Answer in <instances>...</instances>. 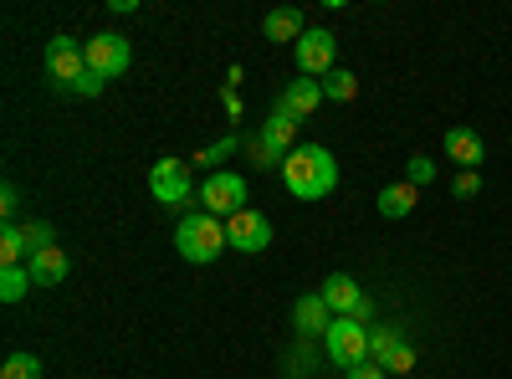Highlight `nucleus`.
I'll return each instance as SVG.
<instances>
[{
  "mask_svg": "<svg viewBox=\"0 0 512 379\" xmlns=\"http://www.w3.org/2000/svg\"><path fill=\"white\" fill-rule=\"evenodd\" d=\"M149 190L159 205H190L195 200V180L185 170V159H159L149 170Z\"/></svg>",
  "mask_w": 512,
  "mask_h": 379,
  "instance_id": "obj_7",
  "label": "nucleus"
},
{
  "mask_svg": "<svg viewBox=\"0 0 512 379\" xmlns=\"http://www.w3.org/2000/svg\"><path fill=\"white\" fill-rule=\"evenodd\" d=\"M262 149L277 154V159H287V154L297 149V118H287V113L272 108V118L262 123Z\"/></svg>",
  "mask_w": 512,
  "mask_h": 379,
  "instance_id": "obj_14",
  "label": "nucleus"
},
{
  "mask_svg": "<svg viewBox=\"0 0 512 379\" xmlns=\"http://www.w3.org/2000/svg\"><path fill=\"white\" fill-rule=\"evenodd\" d=\"M292 57H297V72H303V77L323 82V77L338 67V36H333V31H323V26H308V31H303V41L292 47Z\"/></svg>",
  "mask_w": 512,
  "mask_h": 379,
  "instance_id": "obj_4",
  "label": "nucleus"
},
{
  "mask_svg": "<svg viewBox=\"0 0 512 379\" xmlns=\"http://www.w3.org/2000/svg\"><path fill=\"white\" fill-rule=\"evenodd\" d=\"M200 210H210V216L231 221L236 210H246V180L231 175V170H210L205 185H200Z\"/></svg>",
  "mask_w": 512,
  "mask_h": 379,
  "instance_id": "obj_5",
  "label": "nucleus"
},
{
  "mask_svg": "<svg viewBox=\"0 0 512 379\" xmlns=\"http://www.w3.org/2000/svg\"><path fill=\"white\" fill-rule=\"evenodd\" d=\"M349 379H390L379 364H359V369H349Z\"/></svg>",
  "mask_w": 512,
  "mask_h": 379,
  "instance_id": "obj_30",
  "label": "nucleus"
},
{
  "mask_svg": "<svg viewBox=\"0 0 512 379\" xmlns=\"http://www.w3.org/2000/svg\"><path fill=\"white\" fill-rule=\"evenodd\" d=\"M323 98H333V103H354V98H359V77L344 72V67H333V72L323 77Z\"/></svg>",
  "mask_w": 512,
  "mask_h": 379,
  "instance_id": "obj_19",
  "label": "nucleus"
},
{
  "mask_svg": "<svg viewBox=\"0 0 512 379\" xmlns=\"http://www.w3.org/2000/svg\"><path fill=\"white\" fill-rule=\"evenodd\" d=\"M262 31H267V41H303V31H308V21H303V11H292V6H282V11H272L267 21H262Z\"/></svg>",
  "mask_w": 512,
  "mask_h": 379,
  "instance_id": "obj_16",
  "label": "nucleus"
},
{
  "mask_svg": "<svg viewBox=\"0 0 512 379\" xmlns=\"http://www.w3.org/2000/svg\"><path fill=\"white\" fill-rule=\"evenodd\" d=\"M0 379H41V359L16 349V354H6V364H0Z\"/></svg>",
  "mask_w": 512,
  "mask_h": 379,
  "instance_id": "obj_21",
  "label": "nucleus"
},
{
  "mask_svg": "<svg viewBox=\"0 0 512 379\" xmlns=\"http://www.w3.org/2000/svg\"><path fill=\"white\" fill-rule=\"evenodd\" d=\"M395 344H400V333H395V328H369V364L384 369V359L395 354Z\"/></svg>",
  "mask_w": 512,
  "mask_h": 379,
  "instance_id": "obj_22",
  "label": "nucleus"
},
{
  "mask_svg": "<svg viewBox=\"0 0 512 379\" xmlns=\"http://www.w3.org/2000/svg\"><path fill=\"white\" fill-rule=\"evenodd\" d=\"M82 52H88V72L103 77V82L123 77L128 62H134V52H128V36H118V31H103V36H93V41H82Z\"/></svg>",
  "mask_w": 512,
  "mask_h": 379,
  "instance_id": "obj_6",
  "label": "nucleus"
},
{
  "mask_svg": "<svg viewBox=\"0 0 512 379\" xmlns=\"http://www.w3.org/2000/svg\"><path fill=\"white\" fill-rule=\"evenodd\" d=\"M226 241L236 251H267L272 246V221L262 216V210H236V216L226 221Z\"/></svg>",
  "mask_w": 512,
  "mask_h": 379,
  "instance_id": "obj_9",
  "label": "nucleus"
},
{
  "mask_svg": "<svg viewBox=\"0 0 512 379\" xmlns=\"http://www.w3.org/2000/svg\"><path fill=\"white\" fill-rule=\"evenodd\" d=\"M446 154L461 164V170H482V159H487L482 134H472V129H451V134H446Z\"/></svg>",
  "mask_w": 512,
  "mask_h": 379,
  "instance_id": "obj_15",
  "label": "nucleus"
},
{
  "mask_svg": "<svg viewBox=\"0 0 512 379\" xmlns=\"http://www.w3.org/2000/svg\"><path fill=\"white\" fill-rule=\"evenodd\" d=\"M431 180H436V159H431V154H415V159L405 164V185L420 190V185H431Z\"/></svg>",
  "mask_w": 512,
  "mask_h": 379,
  "instance_id": "obj_23",
  "label": "nucleus"
},
{
  "mask_svg": "<svg viewBox=\"0 0 512 379\" xmlns=\"http://www.w3.org/2000/svg\"><path fill=\"white\" fill-rule=\"evenodd\" d=\"M323 349L338 369H359L369 364V328L359 318H333V328L323 333Z\"/></svg>",
  "mask_w": 512,
  "mask_h": 379,
  "instance_id": "obj_3",
  "label": "nucleus"
},
{
  "mask_svg": "<svg viewBox=\"0 0 512 379\" xmlns=\"http://www.w3.org/2000/svg\"><path fill=\"white\" fill-rule=\"evenodd\" d=\"M31 262V241H26V226L6 221V231H0V267H26Z\"/></svg>",
  "mask_w": 512,
  "mask_h": 379,
  "instance_id": "obj_18",
  "label": "nucleus"
},
{
  "mask_svg": "<svg viewBox=\"0 0 512 379\" xmlns=\"http://www.w3.org/2000/svg\"><path fill=\"white\" fill-rule=\"evenodd\" d=\"M477 190H482V175H477V170H461V175L451 180V195H461V200H472Z\"/></svg>",
  "mask_w": 512,
  "mask_h": 379,
  "instance_id": "obj_25",
  "label": "nucleus"
},
{
  "mask_svg": "<svg viewBox=\"0 0 512 379\" xmlns=\"http://www.w3.org/2000/svg\"><path fill=\"white\" fill-rule=\"evenodd\" d=\"M226 246H231V241H226V221H221V216H210V210H190V216H180V226H175V251H180L185 262L210 267Z\"/></svg>",
  "mask_w": 512,
  "mask_h": 379,
  "instance_id": "obj_2",
  "label": "nucleus"
},
{
  "mask_svg": "<svg viewBox=\"0 0 512 379\" xmlns=\"http://www.w3.org/2000/svg\"><path fill=\"white\" fill-rule=\"evenodd\" d=\"M47 72L57 82H67V88H77V82L88 77V52H82L72 36H52L47 41Z\"/></svg>",
  "mask_w": 512,
  "mask_h": 379,
  "instance_id": "obj_8",
  "label": "nucleus"
},
{
  "mask_svg": "<svg viewBox=\"0 0 512 379\" xmlns=\"http://www.w3.org/2000/svg\"><path fill=\"white\" fill-rule=\"evenodd\" d=\"M221 103H226V113H231V118H241V98H236V88H226V93H221Z\"/></svg>",
  "mask_w": 512,
  "mask_h": 379,
  "instance_id": "obj_31",
  "label": "nucleus"
},
{
  "mask_svg": "<svg viewBox=\"0 0 512 379\" xmlns=\"http://www.w3.org/2000/svg\"><path fill=\"white\" fill-rule=\"evenodd\" d=\"M26 241H31V257H36V251H47L52 246V226L47 221H31L26 226Z\"/></svg>",
  "mask_w": 512,
  "mask_h": 379,
  "instance_id": "obj_26",
  "label": "nucleus"
},
{
  "mask_svg": "<svg viewBox=\"0 0 512 379\" xmlns=\"http://www.w3.org/2000/svg\"><path fill=\"white\" fill-rule=\"evenodd\" d=\"M410 369H415V349H410V344L400 339V344H395V354H390V359H384V374H390V379H395V374H410Z\"/></svg>",
  "mask_w": 512,
  "mask_h": 379,
  "instance_id": "obj_24",
  "label": "nucleus"
},
{
  "mask_svg": "<svg viewBox=\"0 0 512 379\" xmlns=\"http://www.w3.org/2000/svg\"><path fill=\"white\" fill-rule=\"evenodd\" d=\"M0 210H6V221H16V210H21V195H16V185H6V190H0Z\"/></svg>",
  "mask_w": 512,
  "mask_h": 379,
  "instance_id": "obj_28",
  "label": "nucleus"
},
{
  "mask_svg": "<svg viewBox=\"0 0 512 379\" xmlns=\"http://www.w3.org/2000/svg\"><path fill=\"white\" fill-rule=\"evenodd\" d=\"M72 93H77V98H98V93H103V77H93V72H88V77H82Z\"/></svg>",
  "mask_w": 512,
  "mask_h": 379,
  "instance_id": "obj_29",
  "label": "nucleus"
},
{
  "mask_svg": "<svg viewBox=\"0 0 512 379\" xmlns=\"http://www.w3.org/2000/svg\"><path fill=\"white\" fill-rule=\"evenodd\" d=\"M231 149H236V139H221V144H210V149H205V154H200L195 164H221V159H226Z\"/></svg>",
  "mask_w": 512,
  "mask_h": 379,
  "instance_id": "obj_27",
  "label": "nucleus"
},
{
  "mask_svg": "<svg viewBox=\"0 0 512 379\" xmlns=\"http://www.w3.org/2000/svg\"><path fill=\"white\" fill-rule=\"evenodd\" d=\"M282 185L297 200H328L338 190V159L323 144H303L282 159Z\"/></svg>",
  "mask_w": 512,
  "mask_h": 379,
  "instance_id": "obj_1",
  "label": "nucleus"
},
{
  "mask_svg": "<svg viewBox=\"0 0 512 379\" xmlns=\"http://www.w3.org/2000/svg\"><path fill=\"white\" fill-rule=\"evenodd\" d=\"M26 272H31L36 287H57V282L72 272V262H67V251H62V246H47V251H36V257L26 262Z\"/></svg>",
  "mask_w": 512,
  "mask_h": 379,
  "instance_id": "obj_13",
  "label": "nucleus"
},
{
  "mask_svg": "<svg viewBox=\"0 0 512 379\" xmlns=\"http://www.w3.org/2000/svg\"><path fill=\"white\" fill-rule=\"evenodd\" d=\"M31 287H36V282H31L26 267H0V298H6V303H21Z\"/></svg>",
  "mask_w": 512,
  "mask_h": 379,
  "instance_id": "obj_20",
  "label": "nucleus"
},
{
  "mask_svg": "<svg viewBox=\"0 0 512 379\" xmlns=\"http://www.w3.org/2000/svg\"><path fill=\"white\" fill-rule=\"evenodd\" d=\"M292 323H297V333H308V339L328 333V328H333V308L323 303V292H308V298H297V308H292Z\"/></svg>",
  "mask_w": 512,
  "mask_h": 379,
  "instance_id": "obj_12",
  "label": "nucleus"
},
{
  "mask_svg": "<svg viewBox=\"0 0 512 379\" xmlns=\"http://www.w3.org/2000/svg\"><path fill=\"white\" fill-rule=\"evenodd\" d=\"M318 103H323V82H313V77H297V82H287V88L277 93V113H287L297 123L313 118Z\"/></svg>",
  "mask_w": 512,
  "mask_h": 379,
  "instance_id": "obj_11",
  "label": "nucleus"
},
{
  "mask_svg": "<svg viewBox=\"0 0 512 379\" xmlns=\"http://www.w3.org/2000/svg\"><path fill=\"white\" fill-rule=\"evenodd\" d=\"M374 205H379L384 221H405L410 210H415V185H405V180H400V185H384Z\"/></svg>",
  "mask_w": 512,
  "mask_h": 379,
  "instance_id": "obj_17",
  "label": "nucleus"
},
{
  "mask_svg": "<svg viewBox=\"0 0 512 379\" xmlns=\"http://www.w3.org/2000/svg\"><path fill=\"white\" fill-rule=\"evenodd\" d=\"M323 303L338 313V318H369V303H364V292H359V282L349 277V272H333L328 282H323Z\"/></svg>",
  "mask_w": 512,
  "mask_h": 379,
  "instance_id": "obj_10",
  "label": "nucleus"
}]
</instances>
